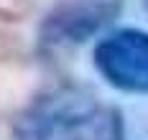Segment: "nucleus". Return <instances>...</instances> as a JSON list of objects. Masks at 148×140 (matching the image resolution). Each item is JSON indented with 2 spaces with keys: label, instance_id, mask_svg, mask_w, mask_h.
Here are the masks:
<instances>
[{
  "label": "nucleus",
  "instance_id": "nucleus-1",
  "mask_svg": "<svg viewBox=\"0 0 148 140\" xmlns=\"http://www.w3.org/2000/svg\"><path fill=\"white\" fill-rule=\"evenodd\" d=\"M123 135L120 107L72 82L46 87L13 120L15 140H123Z\"/></svg>",
  "mask_w": 148,
  "mask_h": 140
},
{
  "label": "nucleus",
  "instance_id": "nucleus-2",
  "mask_svg": "<svg viewBox=\"0 0 148 140\" xmlns=\"http://www.w3.org/2000/svg\"><path fill=\"white\" fill-rule=\"evenodd\" d=\"M120 13V0H64L38 26V48L59 54L82 46Z\"/></svg>",
  "mask_w": 148,
  "mask_h": 140
},
{
  "label": "nucleus",
  "instance_id": "nucleus-3",
  "mask_svg": "<svg viewBox=\"0 0 148 140\" xmlns=\"http://www.w3.org/2000/svg\"><path fill=\"white\" fill-rule=\"evenodd\" d=\"M95 69L115 89L148 94V31L118 28L97 41L92 51Z\"/></svg>",
  "mask_w": 148,
  "mask_h": 140
},
{
  "label": "nucleus",
  "instance_id": "nucleus-4",
  "mask_svg": "<svg viewBox=\"0 0 148 140\" xmlns=\"http://www.w3.org/2000/svg\"><path fill=\"white\" fill-rule=\"evenodd\" d=\"M143 5H146V10H148V0H143Z\"/></svg>",
  "mask_w": 148,
  "mask_h": 140
}]
</instances>
